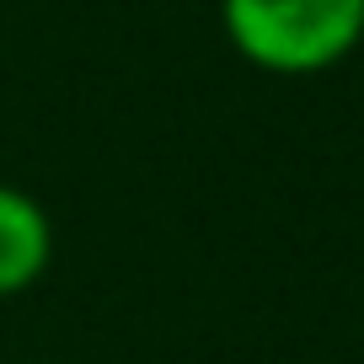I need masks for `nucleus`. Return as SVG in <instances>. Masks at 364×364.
Returning a JSON list of instances; mask_svg holds the SVG:
<instances>
[{
	"instance_id": "f03ea898",
	"label": "nucleus",
	"mask_w": 364,
	"mask_h": 364,
	"mask_svg": "<svg viewBox=\"0 0 364 364\" xmlns=\"http://www.w3.org/2000/svg\"><path fill=\"white\" fill-rule=\"evenodd\" d=\"M48 262H54V220L43 198L16 182H0V300L38 289Z\"/></svg>"
},
{
	"instance_id": "f257e3e1",
	"label": "nucleus",
	"mask_w": 364,
	"mask_h": 364,
	"mask_svg": "<svg viewBox=\"0 0 364 364\" xmlns=\"http://www.w3.org/2000/svg\"><path fill=\"white\" fill-rule=\"evenodd\" d=\"M220 27L262 75H321L364 43V0H220Z\"/></svg>"
}]
</instances>
